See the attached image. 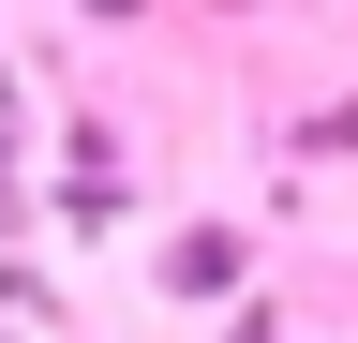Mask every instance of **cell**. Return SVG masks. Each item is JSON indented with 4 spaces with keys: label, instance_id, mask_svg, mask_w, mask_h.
Returning <instances> with one entry per match:
<instances>
[{
    "label": "cell",
    "instance_id": "6da1fadb",
    "mask_svg": "<svg viewBox=\"0 0 358 343\" xmlns=\"http://www.w3.org/2000/svg\"><path fill=\"white\" fill-rule=\"evenodd\" d=\"M150 284H164V298H239V284H254V239H239V224H179Z\"/></svg>",
    "mask_w": 358,
    "mask_h": 343
},
{
    "label": "cell",
    "instance_id": "3957f363",
    "mask_svg": "<svg viewBox=\"0 0 358 343\" xmlns=\"http://www.w3.org/2000/svg\"><path fill=\"white\" fill-rule=\"evenodd\" d=\"M224 343H284V328H268V314H239V328H224Z\"/></svg>",
    "mask_w": 358,
    "mask_h": 343
},
{
    "label": "cell",
    "instance_id": "7a4b0ae2",
    "mask_svg": "<svg viewBox=\"0 0 358 343\" xmlns=\"http://www.w3.org/2000/svg\"><path fill=\"white\" fill-rule=\"evenodd\" d=\"M90 15H105V30H134V15H150V0H90Z\"/></svg>",
    "mask_w": 358,
    "mask_h": 343
},
{
    "label": "cell",
    "instance_id": "277c9868",
    "mask_svg": "<svg viewBox=\"0 0 358 343\" xmlns=\"http://www.w3.org/2000/svg\"><path fill=\"white\" fill-rule=\"evenodd\" d=\"M0 119H15V75H0Z\"/></svg>",
    "mask_w": 358,
    "mask_h": 343
}]
</instances>
